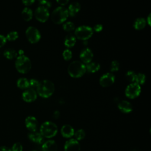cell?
Masks as SVG:
<instances>
[{"mask_svg": "<svg viewBox=\"0 0 151 151\" xmlns=\"http://www.w3.org/2000/svg\"><path fill=\"white\" fill-rule=\"evenodd\" d=\"M17 85L21 89H27L29 88V81L26 78H20L17 82Z\"/></svg>", "mask_w": 151, "mask_h": 151, "instance_id": "obj_24", "label": "cell"}, {"mask_svg": "<svg viewBox=\"0 0 151 151\" xmlns=\"http://www.w3.org/2000/svg\"><path fill=\"white\" fill-rule=\"evenodd\" d=\"M58 129L57 125L52 122L47 121L44 122L40 127V133L43 137L51 138L55 136Z\"/></svg>", "mask_w": 151, "mask_h": 151, "instance_id": "obj_4", "label": "cell"}, {"mask_svg": "<svg viewBox=\"0 0 151 151\" xmlns=\"http://www.w3.org/2000/svg\"><path fill=\"white\" fill-rule=\"evenodd\" d=\"M35 0H22V2L23 4H24L26 6H29L31 5L34 3Z\"/></svg>", "mask_w": 151, "mask_h": 151, "instance_id": "obj_38", "label": "cell"}, {"mask_svg": "<svg viewBox=\"0 0 151 151\" xmlns=\"http://www.w3.org/2000/svg\"><path fill=\"white\" fill-rule=\"evenodd\" d=\"M18 38V33L17 31H11L9 32L6 35V40L12 41L16 40Z\"/></svg>", "mask_w": 151, "mask_h": 151, "instance_id": "obj_29", "label": "cell"}, {"mask_svg": "<svg viewBox=\"0 0 151 151\" xmlns=\"http://www.w3.org/2000/svg\"><path fill=\"white\" fill-rule=\"evenodd\" d=\"M21 15L24 20H25V21H29L32 19L33 13L30 8L26 7L22 10Z\"/></svg>", "mask_w": 151, "mask_h": 151, "instance_id": "obj_23", "label": "cell"}, {"mask_svg": "<svg viewBox=\"0 0 151 151\" xmlns=\"http://www.w3.org/2000/svg\"><path fill=\"white\" fill-rule=\"evenodd\" d=\"M68 17V12L67 9L63 6H58L53 11L51 15V19L54 23L60 24L66 21Z\"/></svg>", "mask_w": 151, "mask_h": 151, "instance_id": "obj_5", "label": "cell"}, {"mask_svg": "<svg viewBox=\"0 0 151 151\" xmlns=\"http://www.w3.org/2000/svg\"><path fill=\"white\" fill-rule=\"evenodd\" d=\"M63 29L66 32H71L75 29V25L74 23L71 21L65 22L63 25Z\"/></svg>", "mask_w": 151, "mask_h": 151, "instance_id": "obj_26", "label": "cell"}, {"mask_svg": "<svg viewBox=\"0 0 151 151\" xmlns=\"http://www.w3.org/2000/svg\"><path fill=\"white\" fill-rule=\"evenodd\" d=\"M146 21L147 22V24L149 25H150V14L149 15L147 19H146Z\"/></svg>", "mask_w": 151, "mask_h": 151, "instance_id": "obj_42", "label": "cell"}, {"mask_svg": "<svg viewBox=\"0 0 151 151\" xmlns=\"http://www.w3.org/2000/svg\"><path fill=\"white\" fill-rule=\"evenodd\" d=\"M119 109L124 113H129L133 110V107L130 102L126 100H122L118 104Z\"/></svg>", "mask_w": 151, "mask_h": 151, "instance_id": "obj_15", "label": "cell"}, {"mask_svg": "<svg viewBox=\"0 0 151 151\" xmlns=\"http://www.w3.org/2000/svg\"><path fill=\"white\" fill-rule=\"evenodd\" d=\"M15 68L20 73H27L31 68V62L29 58L24 55H19L15 61Z\"/></svg>", "mask_w": 151, "mask_h": 151, "instance_id": "obj_3", "label": "cell"}, {"mask_svg": "<svg viewBox=\"0 0 151 151\" xmlns=\"http://www.w3.org/2000/svg\"><path fill=\"white\" fill-rule=\"evenodd\" d=\"M61 133L64 137L70 138L74 135V130L71 126L69 124H65L61 127Z\"/></svg>", "mask_w": 151, "mask_h": 151, "instance_id": "obj_16", "label": "cell"}, {"mask_svg": "<svg viewBox=\"0 0 151 151\" xmlns=\"http://www.w3.org/2000/svg\"><path fill=\"white\" fill-rule=\"evenodd\" d=\"M28 40L32 44L38 42L41 38V34L39 30L34 27H28L25 31Z\"/></svg>", "mask_w": 151, "mask_h": 151, "instance_id": "obj_8", "label": "cell"}, {"mask_svg": "<svg viewBox=\"0 0 151 151\" xmlns=\"http://www.w3.org/2000/svg\"><path fill=\"white\" fill-rule=\"evenodd\" d=\"M28 138L33 142L36 143H41L43 141V136L40 133L36 131L31 132L28 134Z\"/></svg>", "mask_w": 151, "mask_h": 151, "instance_id": "obj_19", "label": "cell"}, {"mask_svg": "<svg viewBox=\"0 0 151 151\" xmlns=\"http://www.w3.org/2000/svg\"><path fill=\"white\" fill-rule=\"evenodd\" d=\"M100 68V65L99 63L96 62H90L88 64H87V65L86 66V70H87L88 72L94 73L97 72L98 70H99Z\"/></svg>", "mask_w": 151, "mask_h": 151, "instance_id": "obj_21", "label": "cell"}, {"mask_svg": "<svg viewBox=\"0 0 151 151\" xmlns=\"http://www.w3.org/2000/svg\"><path fill=\"white\" fill-rule=\"evenodd\" d=\"M6 42V38L2 35H0V47L4 46Z\"/></svg>", "mask_w": 151, "mask_h": 151, "instance_id": "obj_37", "label": "cell"}, {"mask_svg": "<svg viewBox=\"0 0 151 151\" xmlns=\"http://www.w3.org/2000/svg\"><path fill=\"white\" fill-rule=\"evenodd\" d=\"M102 29H103V25L101 24H99L95 25L93 29V31H94L95 32H100Z\"/></svg>", "mask_w": 151, "mask_h": 151, "instance_id": "obj_36", "label": "cell"}, {"mask_svg": "<svg viewBox=\"0 0 151 151\" xmlns=\"http://www.w3.org/2000/svg\"><path fill=\"white\" fill-rule=\"evenodd\" d=\"M80 145L79 142L74 139L67 140L64 145V151H80Z\"/></svg>", "mask_w": 151, "mask_h": 151, "instance_id": "obj_12", "label": "cell"}, {"mask_svg": "<svg viewBox=\"0 0 151 151\" xmlns=\"http://www.w3.org/2000/svg\"><path fill=\"white\" fill-rule=\"evenodd\" d=\"M146 24V21L143 18H138L134 21L133 27L134 29L137 30H140L145 27Z\"/></svg>", "mask_w": 151, "mask_h": 151, "instance_id": "obj_22", "label": "cell"}, {"mask_svg": "<svg viewBox=\"0 0 151 151\" xmlns=\"http://www.w3.org/2000/svg\"><path fill=\"white\" fill-rule=\"evenodd\" d=\"M31 151H37V150H31Z\"/></svg>", "mask_w": 151, "mask_h": 151, "instance_id": "obj_44", "label": "cell"}, {"mask_svg": "<svg viewBox=\"0 0 151 151\" xmlns=\"http://www.w3.org/2000/svg\"><path fill=\"white\" fill-rule=\"evenodd\" d=\"M60 116V112L58 111H55L53 114V117L55 119H58Z\"/></svg>", "mask_w": 151, "mask_h": 151, "instance_id": "obj_41", "label": "cell"}, {"mask_svg": "<svg viewBox=\"0 0 151 151\" xmlns=\"http://www.w3.org/2000/svg\"><path fill=\"white\" fill-rule=\"evenodd\" d=\"M145 81H146V76L144 74L138 73L137 74H136L135 80H134L135 83L140 85V84H144Z\"/></svg>", "mask_w": 151, "mask_h": 151, "instance_id": "obj_27", "label": "cell"}, {"mask_svg": "<svg viewBox=\"0 0 151 151\" xmlns=\"http://www.w3.org/2000/svg\"><path fill=\"white\" fill-rule=\"evenodd\" d=\"M40 4H41L42 6L47 8V9L50 8L51 6V2L48 0H38Z\"/></svg>", "mask_w": 151, "mask_h": 151, "instance_id": "obj_35", "label": "cell"}, {"mask_svg": "<svg viewBox=\"0 0 151 151\" xmlns=\"http://www.w3.org/2000/svg\"><path fill=\"white\" fill-rule=\"evenodd\" d=\"M115 80V77L112 73H107L103 74L100 78V84L103 87H107L112 85Z\"/></svg>", "mask_w": 151, "mask_h": 151, "instance_id": "obj_10", "label": "cell"}, {"mask_svg": "<svg viewBox=\"0 0 151 151\" xmlns=\"http://www.w3.org/2000/svg\"><path fill=\"white\" fill-rule=\"evenodd\" d=\"M93 34V28L87 25L80 26L75 30V37L81 40H88L92 36Z\"/></svg>", "mask_w": 151, "mask_h": 151, "instance_id": "obj_6", "label": "cell"}, {"mask_svg": "<svg viewBox=\"0 0 151 151\" xmlns=\"http://www.w3.org/2000/svg\"><path fill=\"white\" fill-rule=\"evenodd\" d=\"M86 71V65L79 61H73L68 67V73L73 78L81 77L85 74Z\"/></svg>", "mask_w": 151, "mask_h": 151, "instance_id": "obj_2", "label": "cell"}, {"mask_svg": "<svg viewBox=\"0 0 151 151\" xmlns=\"http://www.w3.org/2000/svg\"><path fill=\"white\" fill-rule=\"evenodd\" d=\"M35 17L40 22H46L50 17L48 9L43 6L38 7L35 11Z\"/></svg>", "mask_w": 151, "mask_h": 151, "instance_id": "obj_9", "label": "cell"}, {"mask_svg": "<svg viewBox=\"0 0 151 151\" xmlns=\"http://www.w3.org/2000/svg\"><path fill=\"white\" fill-rule=\"evenodd\" d=\"M25 124L26 127L30 132L36 131L38 127V121L34 116H28L25 119Z\"/></svg>", "mask_w": 151, "mask_h": 151, "instance_id": "obj_14", "label": "cell"}, {"mask_svg": "<svg viewBox=\"0 0 151 151\" xmlns=\"http://www.w3.org/2000/svg\"><path fill=\"white\" fill-rule=\"evenodd\" d=\"M37 94L35 90L31 88H27L22 93V99L28 103L32 102L35 101L37 99Z\"/></svg>", "mask_w": 151, "mask_h": 151, "instance_id": "obj_11", "label": "cell"}, {"mask_svg": "<svg viewBox=\"0 0 151 151\" xmlns=\"http://www.w3.org/2000/svg\"><path fill=\"white\" fill-rule=\"evenodd\" d=\"M77 140H81L85 137L86 133L83 129L77 130L74 134Z\"/></svg>", "mask_w": 151, "mask_h": 151, "instance_id": "obj_28", "label": "cell"}, {"mask_svg": "<svg viewBox=\"0 0 151 151\" xmlns=\"http://www.w3.org/2000/svg\"><path fill=\"white\" fill-rule=\"evenodd\" d=\"M141 92L140 86L136 83H132L127 86L125 94L129 99H134L138 97Z\"/></svg>", "mask_w": 151, "mask_h": 151, "instance_id": "obj_7", "label": "cell"}, {"mask_svg": "<svg viewBox=\"0 0 151 151\" xmlns=\"http://www.w3.org/2000/svg\"><path fill=\"white\" fill-rule=\"evenodd\" d=\"M81 9V5L78 2H73L71 4L67 9L68 15L73 17L77 15Z\"/></svg>", "mask_w": 151, "mask_h": 151, "instance_id": "obj_18", "label": "cell"}, {"mask_svg": "<svg viewBox=\"0 0 151 151\" xmlns=\"http://www.w3.org/2000/svg\"><path fill=\"white\" fill-rule=\"evenodd\" d=\"M76 42V37L73 34L67 35L64 40V45L68 48L73 47Z\"/></svg>", "mask_w": 151, "mask_h": 151, "instance_id": "obj_20", "label": "cell"}, {"mask_svg": "<svg viewBox=\"0 0 151 151\" xmlns=\"http://www.w3.org/2000/svg\"><path fill=\"white\" fill-rule=\"evenodd\" d=\"M63 56L65 60L68 61L72 58V52L68 49L65 50L63 52Z\"/></svg>", "mask_w": 151, "mask_h": 151, "instance_id": "obj_32", "label": "cell"}, {"mask_svg": "<svg viewBox=\"0 0 151 151\" xmlns=\"http://www.w3.org/2000/svg\"><path fill=\"white\" fill-rule=\"evenodd\" d=\"M4 55L8 60H12L17 57V52L14 49L8 48L4 51Z\"/></svg>", "mask_w": 151, "mask_h": 151, "instance_id": "obj_25", "label": "cell"}, {"mask_svg": "<svg viewBox=\"0 0 151 151\" xmlns=\"http://www.w3.org/2000/svg\"><path fill=\"white\" fill-rule=\"evenodd\" d=\"M55 87L52 82L50 80H44L40 81L37 91L40 96L43 98H48L50 97L54 92Z\"/></svg>", "mask_w": 151, "mask_h": 151, "instance_id": "obj_1", "label": "cell"}, {"mask_svg": "<svg viewBox=\"0 0 151 151\" xmlns=\"http://www.w3.org/2000/svg\"><path fill=\"white\" fill-rule=\"evenodd\" d=\"M39 83H40V81H38L36 79H34V78L31 79L29 81V87H30L29 88H33V89H34L35 88H37V87L38 86Z\"/></svg>", "mask_w": 151, "mask_h": 151, "instance_id": "obj_34", "label": "cell"}, {"mask_svg": "<svg viewBox=\"0 0 151 151\" xmlns=\"http://www.w3.org/2000/svg\"><path fill=\"white\" fill-rule=\"evenodd\" d=\"M119 68H120V64L117 61L114 60L111 63L110 70L111 72H114V71H118L119 70Z\"/></svg>", "mask_w": 151, "mask_h": 151, "instance_id": "obj_31", "label": "cell"}, {"mask_svg": "<svg viewBox=\"0 0 151 151\" xmlns=\"http://www.w3.org/2000/svg\"><path fill=\"white\" fill-rule=\"evenodd\" d=\"M0 151H11V149L6 146H0Z\"/></svg>", "mask_w": 151, "mask_h": 151, "instance_id": "obj_40", "label": "cell"}, {"mask_svg": "<svg viewBox=\"0 0 151 151\" xmlns=\"http://www.w3.org/2000/svg\"><path fill=\"white\" fill-rule=\"evenodd\" d=\"M23 147L21 143L17 142L15 143L11 148V151H22Z\"/></svg>", "mask_w": 151, "mask_h": 151, "instance_id": "obj_33", "label": "cell"}, {"mask_svg": "<svg viewBox=\"0 0 151 151\" xmlns=\"http://www.w3.org/2000/svg\"><path fill=\"white\" fill-rule=\"evenodd\" d=\"M136 74L133 71H129L126 74V79L130 82H133L135 80Z\"/></svg>", "mask_w": 151, "mask_h": 151, "instance_id": "obj_30", "label": "cell"}, {"mask_svg": "<svg viewBox=\"0 0 151 151\" xmlns=\"http://www.w3.org/2000/svg\"><path fill=\"white\" fill-rule=\"evenodd\" d=\"M42 151H57V145L54 140H48L42 145Z\"/></svg>", "mask_w": 151, "mask_h": 151, "instance_id": "obj_17", "label": "cell"}, {"mask_svg": "<svg viewBox=\"0 0 151 151\" xmlns=\"http://www.w3.org/2000/svg\"><path fill=\"white\" fill-rule=\"evenodd\" d=\"M80 58L83 64H88L90 63L93 58L92 51L88 48L83 49L80 52Z\"/></svg>", "mask_w": 151, "mask_h": 151, "instance_id": "obj_13", "label": "cell"}, {"mask_svg": "<svg viewBox=\"0 0 151 151\" xmlns=\"http://www.w3.org/2000/svg\"><path fill=\"white\" fill-rule=\"evenodd\" d=\"M24 51H22V50H19V51H18V54H19V55H24Z\"/></svg>", "mask_w": 151, "mask_h": 151, "instance_id": "obj_43", "label": "cell"}, {"mask_svg": "<svg viewBox=\"0 0 151 151\" xmlns=\"http://www.w3.org/2000/svg\"><path fill=\"white\" fill-rule=\"evenodd\" d=\"M56 1L61 5H65L68 2L69 0H56Z\"/></svg>", "mask_w": 151, "mask_h": 151, "instance_id": "obj_39", "label": "cell"}]
</instances>
